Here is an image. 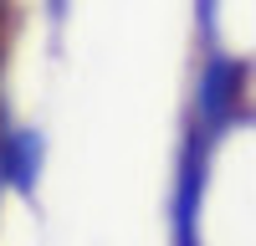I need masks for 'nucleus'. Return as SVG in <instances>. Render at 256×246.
Listing matches in <instances>:
<instances>
[{
    "label": "nucleus",
    "instance_id": "obj_1",
    "mask_svg": "<svg viewBox=\"0 0 256 246\" xmlns=\"http://www.w3.org/2000/svg\"><path fill=\"white\" fill-rule=\"evenodd\" d=\"M0 180L20 195L36 190V180H41V134L36 128H6L0 134Z\"/></svg>",
    "mask_w": 256,
    "mask_h": 246
}]
</instances>
